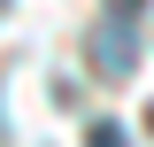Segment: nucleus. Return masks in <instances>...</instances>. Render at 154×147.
Listing matches in <instances>:
<instances>
[{
    "label": "nucleus",
    "instance_id": "obj_1",
    "mask_svg": "<svg viewBox=\"0 0 154 147\" xmlns=\"http://www.w3.org/2000/svg\"><path fill=\"white\" fill-rule=\"evenodd\" d=\"M139 62V47H131V23H100V47H93V70L100 77H123Z\"/></svg>",
    "mask_w": 154,
    "mask_h": 147
},
{
    "label": "nucleus",
    "instance_id": "obj_2",
    "mask_svg": "<svg viewBox=\"0 0 154 147\" xmlns=\"http://www.w3.org/2000/svg\"><path fill=\"white\" fill-rule=\"evenodd\" d=\"M85 147H131V139H123L116 124H93V132H85Z\"/></svg>",
    "mask_w": 154,
    "mask_h": 147
},
{
    "label": "nucleus",
    "instance_id": "obj_3",
    "mask_svg": "<svg viewBox=\"0 0 154 147\" xmlns=\"http://www.w3.org/2000/svg\"><path fill=\"white\" fill-rule=\"evenodd\" d=\"M0 8H8V0H0Z\"/></svg>",
    "mask_w": 154,
    "mask_h": 147
}]
</instances>
